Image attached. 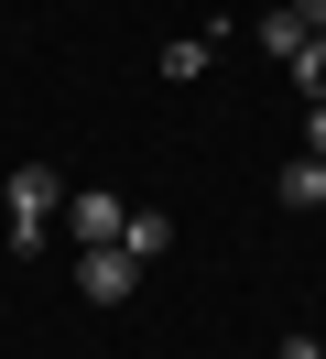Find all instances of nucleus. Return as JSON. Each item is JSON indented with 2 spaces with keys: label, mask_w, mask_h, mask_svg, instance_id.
<instances>
[{
  "label": "nucleus",
  "mask_w": 326,
  "mask_h": 359,
  "mask_svg": "<svg viewBox=\"0 0 326 359\" xmlns=\"http://www.w3.org/2000/svg\"><path fill=\"white\" fill-rule=\"evenodd\" d=\"M0 207H11V250H43L65 229V175L55 163H22V175H0Z\"/></svg>",
  "instance_id": "obj_1"
},
{
  "label": "nucleus",
  "mask_w": 326,
  "mask_h": 359,
  "mask_svg": "<svg viewBox=\"0 0 326 359\" xmlns=\"http://www.w3.org/2000/svg\"><path fill=\"white\" fill-rule=\"evenodd\" d=\"M304 153H326V98H304Z\"/></svg>",
  "instance_id": "obj_9"
},
{
  "label": "nucleus",
  "mask_w": 326,
  "mask_h": 359,
  "mask_svg": "<svg viewBox=\"0 0 326 359\" xmlns=\"http://www.w3.org/2000/svg\"><path fill=\"white\" fill-rule=\"evenodd\" d=\"M272 185H283V207H294V218H315V207H326V153H294Z\"/></svg>",
  "instance_id": "obj_4"
},
{
  "label": "nucleus",
  "mask_w": 326,
  "mask_h": 359,
  "mask_svg": "<svg viewBox=\"0 0 326 359\" xmlns=\"http://www.w3.org/2000/svg\"><path fill=\"white\" fill-rule=\"evenodd\" d=\"M283 66H294V88H304V98H326V44H294Z\"/></svg>",
  "instance_id": "obj_7"
},
{
  "label": "nucleus",
  "mask_w": 326,
  "mask_h": 359,
  "mask_svg": "<svg viewBox=\"0 0 326 359\" xmlns=\"http://www.w3.org/2000/svg\"><path fill=\"white\" fill-rule=\"evenodd\" d=\"M217 66V33H174L163 44V76H207Z\"/></svg>",
  "instance_id": "obj_6"
},
{
  "label": "nucleus",
  "mask_w": 326,
  "mask_h": 359,
  "mask_svg": "<svg viewBox=\"0 0 326 359\" xmlns=\"http://www.w3.org/2000/svg\"><path fill=\"white\" fill-rule=\"evenodd\" d=\"M130 283H142V262H130L120 240H109V250H76V294H87V305H130Z\"/></svg>",
  "instance_id": "obj_2"
},
{
  "label": "nucleus",
  "mask_w": 326,
  "mask_h": 359,
  "mask_svg": "<svg viewBox=\"0 0 326 359\" xmlns=\"http://www.w3.org/2000/svg\"><path fill=\"white\" fill-rule=\"evenodd\" d=\"M283 11H294V22H304V33L326 44V0H283Z\"/></svg>",
  "instance_id": "obj_8"
},
{
  "label": "nucleus",
  "mask_w": 326,
  "mask_h": 359,
  "mask_svg": "<svg viewBox=\"0 0 326 359\" xmlns=\"http://www.w3.org/2000/svg\"><path fill=\"white\" fill-rule=\"evenodd\" d=\"M120 218H130V207L109 196V185H87V196H65V240H76V250H109V240H120Z\"/></svg>",
  "instance_id": "obj_3"
},
{
  "label": "nucleus",
  "mask_w": 326,
  "mask_h": 359,
  "mask_svg": "<svg viewBox=\"0 0 326 359\" xmlns=\"http://www.w3.org/2000/svg\"><path fill=\"white\" fill-rule=\"evenodd\" d=\"M163 240H174V218H163V207H130V218H120V250H130V262H152Z\"/></svg>",
  "instance_id": "obj_5"
}]
</instances>
